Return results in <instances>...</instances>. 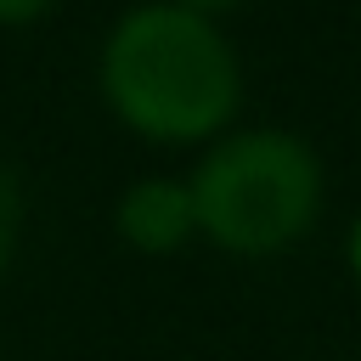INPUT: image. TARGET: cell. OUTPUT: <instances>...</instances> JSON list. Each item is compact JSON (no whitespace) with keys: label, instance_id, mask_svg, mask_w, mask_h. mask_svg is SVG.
<instances>
[{"label":"cell","instance_id":"cell-1","mask_svg":"<svg viewBox=\"0 0 361 361\" xmlns=\"http://www.w3.org/2000/svg\"><path fill=\"white\" fill-rule=\"evenodd\" d=\"M102 90L130 130L152 141H197L237 113L243 73L209 17L158 0L135 6L107 34Z\"/></svg>","mask_w":361,"mask_h":361},{"label":"cell","instance_id":"cell-2","mask_svg":"<svg viewBox=\"0 0 361 361\" xmlns=\"http://www.w3.org/2000/svg\"><path fill=\"white\" fill-rule=\"evenodd\" d=\"M186 186L197 231L231 254H276L299 243L322 209V164L293 130L226 135Z\"/></svg>","mask_w":361,"mask_h":361},{"label":"cell","instance_id":"cell-3","mask_svg":"<svg viewBox=\"0 0 361 361\" xmlns=\"http://www.w3.org/2000/svg\"><path fill=\"white\" fill-rule=\"evenodd\" d=\"M118 231L124 243L147 248V254H169L180 248L192 231H197V209H192V186L180 180H135L124 197H118Z\"/></svg>","mask_w":361,"mask_h":361},{"label":"cell","instance_id":"cell-4","mask_svg":"<svg viewBox=\"0 0 361 361\" xmlns=\"http://www.w3.org/2000/svg\"><path fill=\"white\" fill-rule=\"evenodd\" d=\"M17 220H23V197H17V180H11V169L0 164V265H6L11 243H17Z\"/></svg>","mask_w":361,"mask_h":361},{"label":"cell","instance_id":"cell-5","mask_svg":"<svg viewBox=\"0 0 361 361\" xmlns=\"http://www.w3.org/2000/svg\"><path fill=\"white\" fill-rule=\"evenodd\" d=\"M51 0H0V23H23V17H39Z\"/></svg>","mask_w":361,"mask_h":361},{"label":"cell","instance_id":"cell-6","mask_svg":"<svg viewBox=\"0 0 361 361\" xmlns=\"http://www.w3.org/2000/svg\"><path fill=\"white\" fill-rule=\"evenodd\" d=\"M344 254H350V271H355V282H361V209H355V220H350V243H344Z\"/></svg>","mask_w":361,"mask_h":361},{"label":"cell","instance_id":"cell-7","mask_svg":"<svg viewBox=\"0 0 361 361\" xmlns=\"http://www.w3.org/2000/svg\"><path fill=\"white\" fill-rule=\"evenodd\" d=\"M175 6H186V11L209 17V11H231V6H243V0H175Z\"/></svg>","mask_w":361,"mask_h":361}]
</instances>
